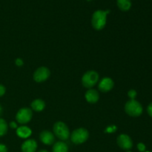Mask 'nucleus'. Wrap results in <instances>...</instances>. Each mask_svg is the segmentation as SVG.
Here are the masks:
<instances>
[{"instance_id": "f257e3e1", "label": "nucleus", "mask_w": 152, "mask_h": 152, "mask_svg": "<svg viewBox=\"0 0 152 152\" xmlns=\"http://www.w3.org/2000/svg\"><path fill=\"white\" fill-rule=\"evenodd\" d=\"M109 11L98 10H96L92 15L91 25L94 29L96 31H101L105 28L107 22V14Z\"/></svg>"}, {"instance_id": "f03ea898", "label": "nucleus", "mask_w": 152, "mask_h": 152, "mask_svg": "<svg viewBox=\"0 0 152 152\" xmlns=\"http://www.w3.org/2000/svg\"><path fill=\"white\" fill-rule=\"evenodd\" d=\"M142 105L135 99H130L125 105V111L131 117H139L142 114Z\"/></svg>"}, {"instance_id": "7ed1b4c3", "label": "nucleus", "mask_w": 152, "mask_h": 152, "mask_svg": "<svg viewBox=\"0 0 152 152\" xmlns=\"http://www.w3.org/2000/svg\"><path fill=\"white\" fill-rule=\"evenodd\" d=\"M53 134L61 140H67L70 137V131L65 123L58 121L55 123L53 128Z\"/></svg>"}, {"instance_id": "20e7f679", "label": "nucleus", "mask_w": 152, "mask_h": 152, "mask_svg": "<svg viewBox=\"0 0 152 152\" xmlns=\"http://www.w3.org/2000/svg\"><path fill=\"white\" fill-rule=\"evenodd\" d=\"M99 74L96 71L90 70L84 74L82 77V84L86 88H91L99 81Z\"/></svg>"}, {"instance_id": "39448f33", "label": "nucleus", "mask_w": 152, "mask_h": 152, "mask_svg": "<svg viewBox=\"0 0 152 152\" xmlns=\"http://www.w3.org/2000/svg\"><path fill=\"white\" fill-rule=\"evenodd\" d=\"M89 137V133L87 129L84 128L75 129L71 134V140L73 143L76 145L84 143Z\"/></svg>"}, {"instance_id": "423d86ee", "label": "nucleus", "mask_w": 152, "mask_h": 152, "mask_svg": "<svg viewBox=\"0 0 152 152\" xmlns=\"http://www.w3.org/2000/svg\"><path fill=\"white\" fill-rule=\"evenodd\" d=\"M33 117V111L29 108H22L18 111L16 120L19 124H26L29 123Z\"/></svg>"}, {"instance_id": "0eeeda50", "label": "nucleus", "mask_w": 152, "mask_h": 152, "mask_svg": "<svg viewBox=\"0 0 152 152\" xmlns=\"http://www.w3.org/2000/svg\"><path fill=\"white\" fill-rule=\"evenodd\" d=\"M117 143L120 148L126 151H129L133 147L132 138L126 134H122L117 137Z\"/></svg>"}, {"instance_id": "6e6552de", "label": "nucleus", "mask_w": 152, "mask_h": 152, "mask_svg": "<svg viewBox=\"0 0 152 152\" xmlns=\"http://www.w3.org/2000/svg\"><path fill=\"white\" fill-rule=\"evenodd\" d=\"M50 71L46 67H40L37 68L34 74V80L37 83H43L49 78Z\"/></svg>"}, {"instance_id": "1a4fd4ad", "label": "nucleus", "mask_w": 152, "mask_h": 152, "mask_svg": "<svg viewBox=\"0 0 152 152\" xmlns=\"http://www.w3.org/2000/svg\"><path fill=\"white\" fill-rule=\"evenodd\" d=\"M114 86V83L112 79L109 78V77H104L99 81L98 88L100 91L105 93V92H108L112 90Z\"/></svg>"}, {"instance_id": "9d476101", "label": "nucleus", "mask_w": 152, "mask_h": 152, "mask_svg": "<svg viewBox=\"0 0 152 152\" xmlns=\"http://www.w3.org/2000/svg\"><path fill=\"white\" fill-rule=\"evenodd\" d=\"M39 140L43 144L50 145L53 144L55 141V137L52 132L48 130H43L39 134Z\"/></svg>"}, {"instance_id": "9b49d317", "label": "nucleus", "mask_w": 152, "mask_h": 152, "mask_svg": "<svg viewBox=\"0 0 152 152\" xmlns=\"http://www.w3.org/2000/svg\"><path fill=\"white\" fill-rule=\"evenodd\" d=\"M37 148V141L33 139H28L25 140L21 146V150L22 152H36Z\"/></svg>"}, {"instance_id": "f8f14e48", "label": "nucleus", "mask_w": 152, "mask_h": 152, "mask_svg": "<svg viewBox=\"0 0 152 152\" xmlns=\"http://www.w3.org/2000/svg\"><path fill=\"white\" fill-rule=\"evenodd\" d=\"M85 97H86V101L88 102L94 104L98 102V100L99 99V94L96 90L90 88L86 92Z\"/></svg>"}, {"instance_id": "ddd939ff", "label": "nucleus", "mask_w": 152, "mask_h": 152, "mask_svg": "<svg viewBox=\"0 0 152 152\" xmlns=\"http://www.w3.org/2000/svg\"><path fill=\"white\" fill-rule=\"evenodd\" d=\"M31 134H32V131L28 126H22L16 129V134L19 137L22 138V139L28 138L31 136Z\"/></svg>"}, {"instance_id": "4468645a", "label": "nucleus", "mask_w": 152, "mask_h": 152, "mask_svg": "<svg viewBox=\"0 0 152 152\" xmlns=\"http://www.w3.org/2000/svg\"><path fill=\"white\" fill-rule=\"evenodd\" d=\"M31 108L33 111H37V112H40L42 111L45 108V103L44 101L41 99H36L31 102Z\"/></svg>"}, {"instance_id": "2eb2a0df", "label": "nucleus", "mask_w": 152, "mask_h": 152, "mask_svg": "<svg viewBox=\"0 0 152 152\" xmlns=\"http://www.w3.org/2000/svg\"><path fill=\"white\" fill-rule=\"evenodd\" d=\"M52 152H68V147L65 142L59 141L53 145Z\"/></svg>"}, {"instance_id": "dca6fc26", "label": "nucleus", "mask_w": 152, "mask_h": 152, "mask_svg": "<svg viewBox=\"0 0 152 152\" xmlns=\"http://www.w3.org/2000/svg\"><path fill=\"white\" fill-rule=\"evenodd\" d=\"M117 4L122 11H128L132 7L131 0H117Z\"/></svg>"}, {"instance_id": "f3484780", "label": "nucleus", "mask_w": 152, "mask_h": 152, "mask_svg": "<svg viewBox=\"0 0 152 152\" xmlns=\"http://www.w3.org/2000/svg\"><path fill=\"white\" fill-rule=\"evenodd\" d=\"M7 132V123L3 119L0 118V137H3Z\"/></svg>"}, {"instance_id": "a211bd4d", "label": "nucleus", "mask_w": 152, "mask_h": 152, "mask_svg": "<svg viewBox=\"0 0 152 152\" xmlns=\"http://www.w3.org/2000/svg\"><path fill=\"white\" fill-rule=\"evenodd\" d=\"M117 126H114V125H112V126H109L105 129V133H114V132H116L117 130Z\"/></svg>"}, {"instance_id": "6ab92c4d", "label": "nucleus", "mask_w": 152, "mask_h": 152, "mask_svg": "<svg viewBox=\"0 0 152 152\" xmlns=\"http://www.w3.org/2000/svg\"><path fill=\"white\" fill-rule=\"evenodd\" d=\"M137 94V93L136 91L134 90V89H132V90H130L128 92V96H129V97L131 99H135Z\"/></svg>"}, {"instance_id": "aec40b11", "label": "nucleus", "mask_w": 152, "mask_h": 152, "mask_svg": "<svg viewBox=\"0 0 152 152\" xmlns=\"http://www.w3.org/2000/svg\"><path fill=\"white\" fill-rule=\"evenodd\" d=\"M137 149L140 152H145L146 147H145V144H143L142 142H140L137 144Z\"/></svg>"}, {"instance_id": "412c9836", "label": "nucleus", "mask_w": 152, "mask_h": 152, "mask_svg": "<svg viewBox=\"0 0 152 152\" xmlns=\"http://www.w3.org/2000/svg\"><path fill=\"white\" fill-rule=\"evenodd\" d=\"M15 63H16V65H17V66L21 67L23 65L24 62H23V60H22V59H20V58H18V59H16V60H15Z\"/></svg>"}, {"instance_id": "4be33fe9", "label": "nucleus", "mask_w": 152, "mask_h": 152, "mask_svg": "<svg viewBox=\"0 0 152 152\" xmlns=\"http://www.w3.org/2000/svg\"><path fill=\"white\" fill-rule=\"evenodd\" d=\"M5 91H6L5 87H4V86H2V85H0V97L2 96L3 95L5 94Z\"/></svg>"}, {"instance_id": "5701e85b", "label": "nucleus", "mask_w": 152, "mask_h": 152, "mask_svg": "<svg viewBox=\"0 0 152 152\" xmlns=\"http://www.w3.org/2000/svg\"><path fill=\"white\" fill-rule=\"evenodd\" d=\"M147 112L149 114L150 117H152V102L148 105V108H147Z\"/></svg>"}, {"instance_id": "b1692460", "label": "nucleus", "mask_w": 152, "mask_h": 152, "mask_svg": "<svg viewBox=\"0 0 152 152\" xmlns=\"http://www.w3.org/2000/svg\"><path fill=\"white\" fill-rule=\"evenodd\" d=\"M0 152H7V148L4 144H0Z\"/></svg>"}, {"instance_id": "393cba45", "label": "nucleus", "mask_w": 152, "mask_h": 152, "mask_svg": "<svg viewBox=\"0 0 152 152\" xmlns=\"http://www.w3.org/2000/svg\"><path fill=\"white\" fill-rule=\"evenodd\" d=\"M10 126L12 129H17V124H16V123H15V122H11V123H10Z\"/></svg>"}, {"instance_id": "a878e982", "label": "nucleus", "mask_w": 152, "mask_h": 152, "mask_svg": "<svg viewBox=\"0 0 152 152\" xmlns=\"http://www.w3.org/2000/svg\"><path fill=\"white\" fill-rule=\"evenodd\" d=\"M2 111H3L2 107H1V105H0V116H1V114H2Z\"/></svg>"}, {"instance_id": "bb28decb", "label": "nucleus", "mask_w": 152, "mask_h": 152, "mask_svg": "<svg viewBox=\"0 0 152 152\" xmlns=\"http://www.w3.org/2000/svg\"><path fill=\"white\" fill-rule=\"evenodd\" d=\"M38 152H49V151H46V150H40V151H38Z\"/></svg>"}, {"instance_id": "cd10ccee", "label": "nucleus", "mask_w": 152, "mask_h": 152, "mask_svg": "<svg viewBox=\"0 0 152 152\" xmlns=\"http://www.w3.org/2000/svg\"><path fill=\"white\" fill-rule=\"evenodd\" d=\"M126 152H132V151H127Z\"/></svg>"}, {"instance_id": "c85d7f7f", "label": "nucleus", "mask_w": 152, "mask_h": 152, "mask_svg": "<svg viewBox=\"0 0 152 152\" xmlns=\"http://www.w3.org/2000/svg\"><path fill=\"white\" fill-rule=\"evenodd\" d=\"M145 152H151V151H145Z\"/></svg>"}]
</instances>
